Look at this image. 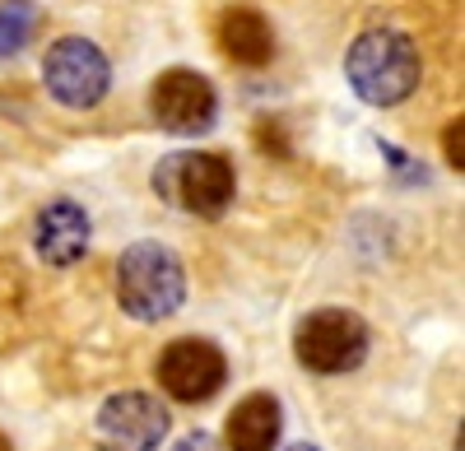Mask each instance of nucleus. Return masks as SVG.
I'll list each match as a JSON object with an SVG mask.
<instances>
[{
	"mask_svg": "<svg viewBox=\"0 0 465 451\" xmlns=\"http://www.w3.org/2000/svg\"><path fill=\"white\" fill-rule=\"evenodd\" d=\"M344 80L368 107H401L419 80H423V61L414 37L401 28H368L359 33L344 52Z\"/></svg>",
	"mask_w": 465,
	"mask_h": 451,
	"instance_id": "f257e3e1",
	"label": "nucleus"
},
{
	"mask_svg": "<svg viewBox=\"0 0 465 451\" xmlns=\"http://www.w3.org/2000/svg\"><path fill=\"white\" fill-rule=\"evenodd\" d=\"M116 303L135 321H168L186 303L182 256L163 242H131L116 256Z\"/></svg>",
	"mask_w": 465,
	"mask_h": 451,
	"instance_id": "f03ea898",
	"label": "nucleus"
},
{
	"mask_svg": "<svg viewBox=\"0 0 465 451\" xmlns=\"http://www.w3.org/2000/svg\"><path fill=\"white\" fill-rule=\"evenodd\" d=\"M149 181H153V196H163L168 205L196 214V219L228 214L232 196H238L232 159L214 154V149H177V154H163Z\"/></svg>",
	"mask_w": 465,
	"mask_h": 451,
	"instance_id": "7ed1b4c3",
	"label": "nucleus"
},
{
	"mask_svg": "<svg viewBox=\"0 0 465 451\" xmlns=\"http://www.w3.org/2000/svg\"><path fill=\"white\" fill-rule=\"evenodd\" d=\"M368 321L349 308H317L307 312L293 330V358L317 372V377H335V372H354L368 358Z\"/></svg>",
	"mask_w": 465,
	"mask_h": 451,
	"instance_id": "20e7f679",
	"label": "nucleus"
},
{
	"mask_svg": "<svg viewBox=\"0 0 465 451\" xmlns=\"http://www.w3.org/2000/svg\"><path fill=\"white\" fill-rule=\"evenodd\" d=\"M43 84L47 93L70 107V112H89L107 98L112 89V61L94 37H56L43 56Z\"/></svg>",
	"mask_w": 465,
	"mask_h": 451,
	"instance_id": "39448f33",
	"label": "nucleus"
},
{
	"mask_svg": "<svg viewBox=\"0 0 465 451\" xmlns=\"http://www.w3.org/2000/svg\"><path fill=\"white\" fill-rule=\"evenodd\" d=\"M168 428H173V415H168V405H159V396L116 391L98 405L94 442L98 451H159Z\"/></svg>",
	"mask_w": 465,
	"mask_h": 451,
	"instance_id": "423d86ee",
	"label": "nucleus"
},
{
	"mask_svg": "<svg viewBox=\"0 0 465 451\" xmlns=\"http://www.w3.org/2000/svg\"><path fill=\"white\" fill-rule=\"evenodd\" d=\"M149 117L173 135H201L219 117V93L201 70L173 65L149 84Z\"/></svg>",
	"mask_w": 465,
	"mask_h": 451,
	"instance_id": "0eeeda50",
	"label": "nucleus"
},
{
	"mask_svg": "<svg viewBox=\"0 0 465 451\" xmlns=\"http://www.w3.org/2000/svg\"><path fill=\"white\" fill-rule=\"evenodd\" d=\"M159 387L182 400V405H205L210 396L223 391L228 382V358L219 345L201 340V335H182V340H173L163 354H159Z\"/></svg>",
	"mask_w": 465,
	"mask_h": 451,
	"instance_id": "6e6552de",
	"label": "nucleus"
},
{
	"mask_svg": "<svg viewBox=\"0 0 465 451\" xmlns=\"http://www.w3.org/2000/svg\"><path fill=\"white\" fill-rule=\"evenodd\" d=\"M33 251L52 270H65V266H74V260H84V251H89V214L74 201L43 205L37 219H33Z\"/></svg>",
	"mask_w": 465,
	"mask_h": 451,
	"instance_id": "1a4fd4ad",
	"label": "nucleus"
},
{
	"mask_svg": "<svg viewBox=\"0 0 465 451\" xmlns=\"http://www.w3.org/2000/svg\"><path fill=\"white\" fill-rule=\"evenodd\" d=\"M214 43L232 65L256 70V65H270V56H275V28L252 5H228L214 24Z\"/></svg>",
	"mask_w": 465,
	"mask_h": 451,
	"instance_id": "9d476101",
	"label": "nucleus"
},
{
	"mask_svg": "<svg viewBox=\"0 0 465 451\" xmlns=\"http://www.w3.org/2000/svg\"><path fill=\"white\" fill-rule=\"evenodd\" d=\"M284 428V409L270 391H252L232 405L223 424V451H275Z\"/></svg>",
	"mask_w": 465,
	"mask_h": 451,
	"instance_id": "9b49d317",
	"label": "nucleus"
},
{
	"mask_svg": "<svg viewBox=\"0 0 465 451\" xmlns=\"http://www.w3.org/2000/svg\"><path fill=\"white\" fill-rule=\"evenodd\" d=\"M37 28V5L33 0H0V61L19 56Z\"/></svg>",
	"mask_w": 465,
	"mask_h": 451,
	"instance_id": "f8f14e48",
	"label": "nucleus"
},
{
	"mask_svg": "<svg viewBox=\"0 0 465 451\" xmlns=\"http://www.w3.org/2000/svg\"><path fill=\"white\" fill-rule=\"evenodd\" d=\"M460 131H465L460 117L447 122V131H442V159H447V168H456V172L465 168V140H460Z\"/></svg>",
	"mask_w": 465,
	"mask_h": 451,
	"instance_id": "ddd939ff",
	"label": "nucleus"
},
{
	"mask_svg": "<svg viewBox=\"0 0 465 451\" xmlns=\"http://www.w3.org/2000/svg\"><path fill=\"white\" fill-rule=\"evenodd\" d=\"M173 451H223V442L210 433H186L182 442H173Z\"/></svg>",
	"mask_w": 465,
	"mask_h": 451,
	"instance_id": "4468645a",
	"label": "nucleus"
},
{
	"mask_svg": "<svg viewBox=\"0 0 465 451\" xmlns=\"http://www.w3.org/2000/svg\"><path fill=\"white\" fill-rule=\"evenodd\" d=\"M289 451H322V446H312V442H293Z\"/></svg>",
	"mask_w": 465,
	"mask_h": 451,
	"instance_id": "2eb2a0df",
	"label": "nucleus"
},
{
	"mask_svg": "<svg viewBox=\"0 0 465 451\" xmlns=\"http://www.w3.org/2000/svg\"><path fill=\"white\" fill-rule=\"evenodd\" d=\"M0 451H15V446H10V437H5V433H0Z\"/></svg>",
	"mask_w": 465,
	"mask_h": 451,
	"instance_id": "dca6fc26",
	"label": "nucleus"
}]
</instances>
